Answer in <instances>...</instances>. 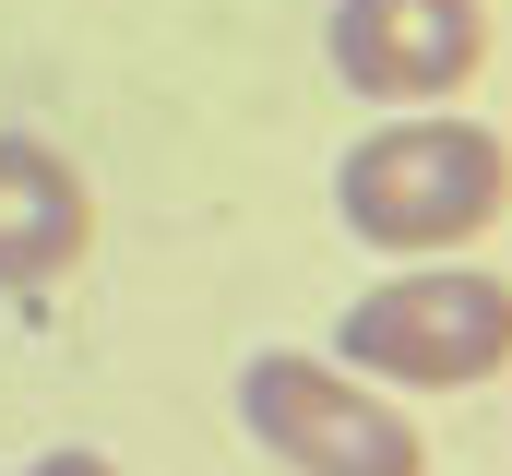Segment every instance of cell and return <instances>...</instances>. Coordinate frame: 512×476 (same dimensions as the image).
<instances>
[{
    "instance_id": "cell-3",
    "label": "cell",
    "mask_w": 512,
    "mask_h": 476,
    "mask_svg": "<svg viewBox=\"0 0 512 476\" xmlns=\"http://www.w3.org/2000/svg\"><path fill=\"white\" fill-rule=\"evenodd\" d=\"M239 429L298 476H417V429L334 357H251L239 369Z\"/></svg>"
},
{
    "instance_id": "cell-6",
    "label": "cell",
    "mask_w": 512,
    "mask_h": 476,
    "mask_svg": "<svg viewBox=\"0 0 512 476\" xmlns=\"http://www.w3.org/2000/svg\"><path fill=\"white\" fill-rule=\"evenodd\" d=\"M24 476H120V465H108V453H36Z\"/></svg>"
},
{
    "instance_id": "cell-4",
    "label": "cell",
    "mask_w": 512,
    "mask_h": 476,
    "mask_svg": "<svg viewBox=\"0 0 512 476\" xmlns=\"http://www.w3.org/2000/svg\"><path fill=\"white\" fill-rule=\"evenodd\" d=\"M489 60L477 0H334V72L382 108H441Z\"/></svg>"
},
{
    "instance_id": "cell-2",
    "label": "cell",
    "mask_w": 512,
    "mask_h": 476,
    "mask_svg": "<svg viewBox=\"0 0 512 476\" xmlns=\"http://www.w3.org/2000/svg\"><path fill=\"white\" fill-rule=\"evenodd\" d=\"M346 369L358 381H405V393H465V381H501L512 369V286L477 262H417L370 286L346 322Z\"/></svg>"
},
{
    "instance_id": "cell-5",
    "label": "cell",
    "mask_w": 512,
    "mask_h": 476,
    "mask_svg": "<svg viewBox=\"0 0 512 476\" xmlns=\"http://www.w3.org/2000/svg\"><path fill=\"white\" fill-rule=\"evenodd\" d=\"M84 238H96V203H84L72 155L36 143V131H0V286L12 298L60 286L84 262Z\"/></svg>"
},
{
    "instance_id": "cell-1",
    "label": "cell",
    "mask_w": 512,
    "mask_h": 476,
    "mask_svg": "<svg viewBox=\"0 0 512 476\" xmlns=\"http://www.w3.org/2000/svg\"><path fill=\"white\" fill-rule=\"evenodd\" d=\"M512 191V155L501 131L477 119H441V108H405L393 131H370L346 167H334V215L370 238V250H405V262H441L501 215Z\"/></svg>"
}]
</instances>
